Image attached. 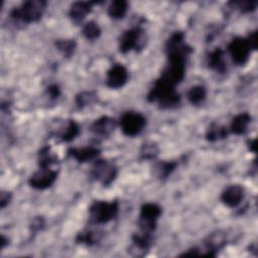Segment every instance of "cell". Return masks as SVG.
Here are the masks:
<instances>
[{
    "mask_svg": "<svg viewBox=\"0 0 258 258\" xmlns=\"http://www.w3.org/2000/svg\"><path fill=\"white\" fill-rule=\"evenodd\" d=\"M101 239H102V232L86 230L77 235L76 242L78 244H83L86 246H93L99 243Z\"/></svg>",
    "mask_w": 258,
    "mask_h": 258,
    "instance_id": "19",
    "label": "cell"
},
{
    "mask_svg": "<svg viewBox=\"0 0 258 258\" xmlns=\"http://www.w3.org/2000/svg\"><path fill=\"white\" fill-rule=\"evenodd\" d=\"M207 91L203 86H194L187 92V99L190 104L195 106H199L206 100Z\"/></svg>",
    "mask_w": 258,
    "mask_h": 258,
    "instance_id": "22",
    "label": "cell"
},
{
    "mask_svg": "<svg viewBox=\"0 0 258 258\" xmlns=\"http://www.w3.org/2000/svg\"><path fill=\"white\" fill-rule=\"evenodd\" d=\"M82 33L87 39L95 40L101 35V28L95 21H89L83 26Z\"/></svg>",
    "mask_w": 258,
    "mask_h": 258,
    "instance_id": "28",
    "label": "cell"
},
{
    "mask_svg": "<svg viewBox=\"0 0 258 258\" xmlns=\"http://www.w3.org/2000/svg\"><path fill=\"white\" fill-rule=\"evenodd\" d=\"M227 244V236L223 231H215L211 233L204 241V245L206 247L205 256L214 257L217 252L223 249Z\"/></svg>",
    "mask_w": 258,
    "mask_h": 258,
    "instance_id": "12",
    "label": "cell"
},
{
    "mask_svg": "<svg viewBox=\"0 0 258 258\" xmlns=\"http://www.w3.org/2000/svg\"><path fill=\"white\" fill-rule=\"evenodd\" d=\"M249 148L253 152L256 151V140L255 139H252V140L249 141Z\"/></svg>",
    "mask_w": 258,
    "mask_h": 258,
    "instance_id": "35",
    "label": "cell"
},
{
    "mask_svg": "<svg viewBox=\"0 0 258 258\" xmlns=\"http://www.w3.org/2000/svg\"><path fill=\"white\" fill-rule=\"evenodd\" d=\"M46 2L43 0H29L23 2L19 7L11 10L10 16L13 20L22 23H31L38 21L45 9Z\"/></svg>",
    "mask_w": 258,
    "mask_h": 258,
    "instance_id": "2",
    "label": "cell"
},
{
    "mask_svg": "<svg viewBox=\"0 0 258 258\" xmlns=\"http://www.w3.org/2000/svg\"><path fill=\"white\" fill-rule=\"evenodd\" d=\"M117 173L118 169L113 163L105 159H98L91 168L90 177L100 181L104 186H108L114 181Z\"/></svg>",
    "mask_w": 258,
    "mask_h": 258,
    "instance_id": "6",
    "label": "cell"
},
{
    "mask_svg": "<svg viewBox=\"0 0 258 258\" xmlns=\"http://www.w3.org/2000/svg\"><path fill=\"white\" fill-rule=\"evenodd\" d=\"M129 73L127 69L120 63H116L107 72L106 83L111 89H120L128 82Z\"/></svg>",
    "mask_w": 258,
    "mask_h": 258,
    "instance_id": "11",
    "label": "cell"
},
{
    "mask_svg": "<svg viewBox=\"0 0 258 258\" xmlns=\"http://www.w3.org/2000/svg\"><path fill=\"white\" fill-rule=\"evenodd\" d=\"M208 66L210 69L216 71L217 73L223 74L227 70V66L224 59V51L221 47H217L215 50L208 54Z\"/></svg>",
    "mask_w": 258,
    "mask_h": 258,
    "instance_id": "17",
    "label": "cell"
},
{
    "mask_svg": "<svg viewBox=\"0 0 258 258\" xmlns=\"http://www.w3.org/2000/svg\"><path fill=\"white\" fill-rule=\"evenodd\" d=\"M161 215V208L154 203L143 204L138 217V228L141 232L152 234L157 226V220Z\"/></svg>",
    "mask_w": 258,
    "mask_h": 258,
    "instance_id": "4",
    "label": "cell"
},
{
    "mask_svg": "<svg viewBox=\"0 0 258 258\" xmlns=\"http://www.w3.org/2000/svg\"><path fill=\"white\" fill-rule=\"evenodd\" d=\"M149 102H157L161 109H172L180 103V96L174 87L158 79L147 95Z\"/></svg>",
    "mask_w": 258,
    "mask_h": 258,
    "instance_id": "1",
    "label": "cell"
},
{
    "mask_svg": "<svg viewBox=\"0 0 258 258\" xmlns=\"http://www.w3.org/2000/svg\"><path fill=\"white\" fill-rule=\"evenodd\" d=\"M153 244L152 234L139 232L132 235V245L128 252L134 257H142Z\"/></svg>",
    "mask_w": 258,
    "mask_h": 258,
    "instance_id": "10",
    "label": "cell"
},
{
    "mask_svg": "<svg viewBox=\"0 0 258 258\" xmlns=\"http://www.w3.org/2000/svg\"><path fill=\"white\" fill-rule=\"evenodd\" d=\"M118 201H96L89 208V217L91 223L102 225L115 219L118 215Z\"/></svg>",
    "mask_w": 258,
    "mask_h": 258,
    "instance_id": "3",
    "label": "cell"
},
{
    "mask_svg": "<svg viewBox=\"0 0 258 258\" xmlns=\"http://www.w3.org/2000/svg\"><path fill=\"white\" fill-rule=\"evenodd\" d=\"M55 46L64 57L69 58L73 56L77 47V43L74 39H58L55 41Z\"/></svg>",
    "mask_w": 258,
    "mask_h": 258,
    "instance_id": "25",
    "label": "cell"
},
{
    "mask_svg": "<svg viewBox=\"0 0 258 258\" xmlns=\"http://www.w3.org/2000/svg\"><path fill=\"white\" fill-rule=\"evenodd\" d=\"M227 135H228L227 128L217 124H212L206 133V138L207 140L214 142L227 137Z\"/></svg>",
    "mask_w": 258,
    "mask_h": 258,
    "instance_id": "27",
    "label": "cell"
},
{
    "mask_svg": "<svg viewBox=\"0 0 258 258\" xmlns=\"http://www.w3.org/2000/svg\"><path fill=\"white\" fill-rule=\"evenodd\" d=\"M92 2H86V1H77L74 2L71 5V8L69 10V16L71 19L79 23L81 22L92 10Z\"/></svg>",
    "mask_w": 258,
    "mask_h": 258,
    "instance_id": "16",
    "label": "cell"
},
{
    "mask_svg": "<svg viewBox=\"0 0 258 258\" xmlns=\"http://www.w3.org/2000/svg\"><path fill=\"white\" fill-rule=\"evenodd\" d=\"M57 162V156L52 154L49 146H44L40 149L38 154L39 168H49L52 164Z\"/></svg>",
    "mask_w": 258,
    "mask_h": 258,
    "instance_id": "20",
    "label": "cell"
},
{
    "mask_svg": "<svg viewBox=\"0 0 258 258\" xmlns=\"http://www.w3.org/2000/svg\"><path fill=\"white\" fill-rule=\"evenodd\" d=\"M56 178L57 171L50 168H39L38 171L34 172L30 176L28 183L31 187L35 189L43 190L50 187L54 183Z\"/></svg>",
    "mask_w": 258,
    "mask_h": 258,
    "instance_id": "9",
    "label": "cell"
},
{
    "mask_svg": "<svg viewBox=\"0 0 258 258\" xmlns=\"http://www.w3.org/2000/svg\"><path fill=\"white\" fill-rule=\"evenodd\" d=\"M250 122H251V116L248 113H241L233 118L230 129L234 134L242 135L247 132Z\"/></svg>",
    "mask_w": 258,
    "mask_h": 258,
    "instance_id": "18",
    "label": "cell"
},
{
    "mask_svg": "<svg viewBox=\"0 0 258 258\" xmlns=\"http://www.w3.org/2000/svg\"><path fill=\"white\" fill-rule=\"evenodd\" d=\"M7 244H8V239L4 235H2L1 236V249H4Z\"/></svg>",
    "mask_w": 258,
    "mask_h": 258,
    "instance_id": "36",
    "label": "cell"
},
{
    "mask_svg": "<svg viewBox=\"0 0 258 258\" xmlns=\"http://www.w3.org/2000/svg\"><path fill=\"white\" fill-rule=\"evenodd\" d=\"M10 199H11V194H9V192H4V191H2V192H1L0 205H1V208H2V209H3V208H5V206L9 204Z\"/></svg>",
    "mask_w": 258,
    "mask_h": 258,
    "instance_id": "34",
    "label": "cell"
},
{
    "mask_svg": "<svg viewBox=\"0 0 258 258\" xmlns=\"http://www.w3.org/2000/svg\"><path fill=\"white\" fill-rule=\"evenodd\" d=\"M177 162L175 161H162L155 166L156 175L160 179L167 178L176 168Z\"/></svg>",
    "mask_w": 258,
    "mask_h": 258,
    "instance_id": "26",
    "label": "cell"
},
{
    "mask_svg": "<svg viewBox=\"0 0 258 258\" xmlns=\"http://www.w3.org/2000/svg\"><path fill=\"white\" fill-rule=\"evenodd\" d=\"M128 10V2L125 0H117L113 1L109 8L108 14L114 19H121L123 18Z\"/></svg>",
    "mask_w": 258,
    "mask_h": 258,
    "instance_id": "21",
    "label": "cell"
},
{
    "mask_svg": "<svg viewBox=\"0 0 258 258\" xmlns=\"http://www.w3.org/2000/svg\"><path fill=\"white\" fill-rule=\"evenodd\" d=\"M247 41L251 49H256L257 48V32L253 31L247 38Z\"/></svg>",
    "mask_w": 258,
    "mask_h": 258,
    "instance_id": "33",
    "label": "cell"
},
{
    "mask_svg": "<svg viewBox=\"0 0 258 258\" xmlns=\"http://www.w3.org/2000/svg\"><path fill=\"white\" fill-rule=\"evenodd\" d=\"M45 226V221L42 217H36L33 219L31 225H30V231L31 233L35 234L39 231H41Z\"/></svg>",
    "mask_w": 258,
    "mask_h": 258,
    "instance_id": "31",
    "label": "cell"
},
{
    "mask_svg": "<svg viewBox=\"0 0 258 258\" xmlns=\"http://www.w3.org/2000/svg\"><path fill=\"white\" fill-rule=\"evenodd\" d=\"M116 127V121L113 118L104 116L96 120L91 125V131L98 136H108L110 135Z\"/></svg>",
    "mask_w": 258,
    "mask_h": 258,
    "instance_id": "15",
    "label": "cell"
},
{
    "mask_svg": "<svg viewBox=\"0 0 258 258\" xmlns=\"http://www.w3.org/2000/svg\"><path fill=\"white\" fill-rule=\"evenodd\" d=\"M144 30L140 27H133L126 30L120 37L119 50L122 53H127L130 50L140 51L145 45Z\"/></svg>",
    "mask_w": 258,
    "mask_h": 258,
    "instance_id": "5",
    "label": "cell"
},
{
    "mask_svg": "<svg viewBox=\"0 0 258 258\" xmlns=\"http://www.w3.org/2000/svg\"><path fill=\"white\" fill-rule=\"evenodd\" d=\"M79 133H80L79 125L74 120H70L68 122L66 129L60 134V140L63 142H70L73 139H75Z\"/></svg>",
    "mask_w": 258,
    "mask_h": 258,
    "instance_id": "29",
    "label": "cell"
},
{
    "mask_svg": "<svg viewBox=\"0 0 258 258\" xmlns=\"http://www.w3.org/2000/svg\"><path fill=\"white\" fill-rule=\"evenodd\" d=\"M100 150L96 147L89 146V147H70L67 150L68 156L74 158L78 162H87L96 158L99 154Z\"/></svg>",
    "mask_w": 258,
    "mask_h": 258,
    "instance_id": "14",
    "label": "cell"
},
{
    "mask_svg": "<svg viewBox=\"0 0 258 258\" xmlns=\"http://www.w3.org/2000/svg\"><path fill=\"white\" fill-rule=\"evenodd\" d=\"M146 125V119L143 115L137 112H127L120 120L122 132L127 136H135L139 134Z\"/></svg>",
    "mask_w": 258,
    "mask_h": 258,
    "instance_id": "7",
    "label": "cell"
},
{
    "mask_svg": "<svg viewBox=\"0 0 258 258\" xmlns=\"http://www.w3.org/2000/svg\"><path fill=\"white\" fill-rule=\"evenodd\" d=\"M228 50L231 54L233 62L237 66H243L249 59L251 48L247 38L235 37L228 44Z\"/></svg>",
    "mask_w": 258,
    "mask_h": 258,
    "instance_id": "8",
    "label": "cell"
},
{
    "mask_svg": "<svg viewBox=\"0 0 258 258\" xmlns=\"http://www.w3.org/2000/svg\"><path fill=\"white\" fill-rule=\"evenodd\" d=\"M46 92H47V95L49 96V98H50L51 100H56V99L60 96V93H61L59 86L56 85V84L49 85V86L47 87Z\"/></svg>",
    "mask_w": 258,
    "mask_h": 258,
    "instance_id": "32",
    "label": "cell"
},
{
    "mask_svg": "<svg viewBox=\"0 0 258 258\" xmlns=\"http://www.w3.org/2000/svg\"><path fill=\"white\" fill-rule=\"evenodd\" d=\"M244 199V188L239 184H233L227 187L222 196V202L227 205L228 207L235 208L237 207Z\"/></svg>",
    "mask_w": 258,
    "mask_h": 258,
    "instance_id": "13",
    "label": "cell"
},
{
    "mask_svg": "<svg viewBox=\"0 0 258 258\" xmlns=\"http://www.w3.org/2000/svg\"><path fill=\"white\" fill-rule=\"evenodd\" d=\"M234 4L237 5V8H239L242 12H251L255 10L257 6L256 1H242V2H236Z\"/></svg>",
    "mask_w": 258,
    "mask_h": 258,
    "instance_id": "30",
    "label": "cell"
},
{
    "mask_svg": "<svg viewBox=\"0 0 258 258\" xmlns=\"http://www.w3.org/2000/svg\"><path fill=\"white\" fill-rule=\"evenodd\" d=\"M96 101H97V94L93 91H85V92L79 93L75 99L76 106L79 109H83L87 106H90L94 104Z\"/></svg>",
    "mask_w": 258,
    "mask_h": 258,
    "instance_id": "23",
    "label": "cell"
},
{
    "mask_svg": "<svg viewBox=\"0 0 258 258\" xmlns=\"http://www.w3.org/2000/svg\"><path fill=\"white\" fill-rule=\"evenodd\" d=\"M159 152V148L155 142L148 141L142 144L140 151H139V158L141 160H147V159H153L157 156Z\"/></svg>",
    "mask_w": 258,
    "mask_h": 258,
    "instance_id": "24",
    "label": "cell"
}]
</instances>
